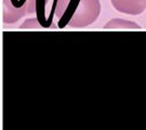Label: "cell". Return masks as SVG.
<instances>
[{"mask_svg":"<svg viewBox=\"0 0 146 130\" xmlns=\"http://www.w3.org/2000/svg\"><path fill=\"white\" fill-rule=\"evenodd\" d=\"M100 11V0H80L78 8L68 25L72 27H84L90 25L98 19Z\"/></svg>","mask_w":146,"mask_h":130,"instance_id":"6da1fadb","label":"cell"},{"mask_svg":"<svg viewBox=\"0 0 146 130\" xmlns=\"http://www.w3.org/2000/svg\"><path fill=\"white\" fill-rule=\"evenodd\" d=\"M38 0H3V22L11 24L36 12Z\"/></svg>","mask_w":146,"mask_h":130,"instance_id":"7a4b0ae2","label":"cell"},{"mask_svg":"<svg viewBox=\"0 0 146 130\" xmlns=\"http://www.w3.org/2000/svg\"><path fill=\"white\" fill-rule=\"evenodd\" d=\"M36 22H38V19H31V20H27L26 23H24V24H22L21 27L22 28H24V27H39V26H41L40 24H36Z\"/></svg>","mask_w":146,"mask_h":130,"instance_id":"5b68a950","label":"cell"},{"mask_svg":"<svg viewBox=\"0 0 146 130\" xmlns=\"http://www.w3.org/2000/svg\"><path fill=\"white\" fill-rule=\"evenodd\" d=\"M105 28H141V26L131 21H125V20H121V19H114L105 25Z\"/></svg>","mask_w":146,"mask_h":130,"instance_id":"277c9868","label":"cell"},{"mask_svg":"<svg viewBox=\"0 0 146 130\" xmlns=\"http://www.w3.org/2000/svg\"><path fill=\"white\" fill-rule=\"evenodd\" d=\"M117 11L130 15L141 14L146 9V0H110Z\"/></svg>","mask_w":146,"mask_h":130,"instance_id":"3957f363","label":"cell"}]
</instances>
